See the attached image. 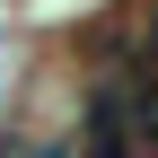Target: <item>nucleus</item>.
<instances>
[{
  "mask_svg": "<svg viewBox=\"0 0 158 158\" xmlns=\"http://www.w3.org/2000/svg\"><path fill=\"white\" fill-rule=\"evenodd\" d=\"M9 158H62V149H9Z\"/></svg>",
  "mask_w": 158,
  "mask_h": 158,
  "instance_id": "nucleus-1",
  "label": "nucleus"
}]
</instances>
